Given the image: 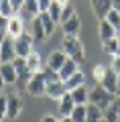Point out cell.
I'll return each instance as SVG.
<instances>
[{
  "label": "cell",
  "mask_w": 120,
  "mask_h": 122,
  "mask_svg": "<svg viewBox=\"0 0 120 122\" xmlns=\"http://www.w3.org/2000/svg\"><path fill=\"white\" fill-rule=\"evenodd\" d=\"M61 49L67 53V57L75 59L77 63H83V43L77 39V35H63Z\"/></svg>",
  "instance_id": "6da1fadb"
},
{
  "label": "cell",
  "mask_w": 120,
  "mask_h": 122,
  "mask_svg": "<svg viewBox=\"0 0 120 122\" xmlns=\"http://www.w3.org/2000/svg\"><path fill=\"white\" fill-rule=\"evenodd\" d=\"M114 100H116V94L108 92L102 83H98L96 87H92V90H90V102H92V104H96L98 108H102V110L110 108V104Z\"/></svg>",
  "instance_id": "7a4b0ae2"
},
{
  "label": "cell",
  "mask_w": 120,
  "mask_h": 122,
  "mask_svg": "<svg viewBox=\"0 0 120 122\" xmlns=\"http://www.w3.org/2000/svg\"><path fill=\"white\" fill-rule=\"evenodd\" d=\"M14 65H16V73H18V79H16L14 86H16L18 90H26L31 77H33V71L26 65V57H16V59H14Z\"/></svg>",
  "instance_id": "3957f363"
},
{
  "label": "cell",
  "mask_w": 120,
  "mask_h": 122,
  "mask_svg": "<svg viewBox=\"0 0 120 122\" xmlns=\"http://www.w3.org/2000/svg\"><path fill=\"white\" fill-rule=\"evenodd\" d=\"M26 92H29L31 96H35V98L47 96V79H45L43 71H35V73H33L29 86H26Z\"/></svg>",
  "instance_id": "277c9868"
},
{
  "label": "cell",
  "mask_w": 120,
  "mask_h": 122,
  "mask_svg": "<svg viewBox=\"0 0 120 122\" xmlns=\"http://www.w3.org/2000/svg\"><path fill=\"white\" fill-rule=\"evenodd\" d=\"M16 41H14V37L6 35L2 37V43H0V59H2V63H6V61H14L16 59Z\"/></svg>",
  "instance_id": "5b68a950"
},
{
  "label": "cell",
  "mask_w": 120,
  "mask_h": 122,
  "mask_svg": "<svg viewBox=\"0 0 120 122\" xmlns=\"http://www.w3.org/2000/svg\"><path fill=\"white\" fill-rule=\"evenodd\" d=\"M16 55L18 57H29L31 53H33V45H35V37L33 33H29V30H25L21 37H16Z\"/></svg>",
  "instance_id": "8992f818"
},
{
  "label": "cell",
  "mask_w": 120,
  "mask_h": 122,
  "mask_svg": "<svg viewBox=\"0 0 120 122\" xmlns=\"http://www.w3.org/2000/svg\"><path fill=\"white\" fill-rule=\"evenodd\" d=\"M0 77H2V83H6V86H10V83H16L18 73H16V65H14V61H6V63H2Z\"/></svg>",
  "instance_id": "52a82bcc"
},
{
  "label": "cell",
  "mask_w": 120,
  "mask_h": 122,
  "mask_svg": "<svg viewBox=\"0 0 120 122\" xmlns=\"http://www.w3.org/2000/svg\"><path fill=\"white\" fill-rule=\"evenodd\" d=\"M39 14H41L39 0H25V4L21 6V16L25 18V20H35Z\"/></svg>",
  "instance_id": "ba28073f"
},
{
  "label": "cell",
  "mask_w": 120,
  "mask_h": 122,
  "mask_svg": "<svg viewBox=\"0 0 120 122\" xmlns=\"http://www.w3.org/2000/svg\"><path fill=\"white\" fill-rule=\"evenodd\" d=\"M92 8H94V14L102 20V18H106L108 12L114 8V0H92Z\"/></svg>",
  "instance_id": "9c48e42d"
},
{
  "label": "cell",
  "mask_w": 120,
  "mask_h": 122,
  "mask_svg": "<svg viewBox=\"0 0 120 122\" xmlns=\"http://www.w3.org/2000/svg\"><path fill=\"white\" fill-rule=\"evenodd\" d=\"M75 100H73V94L71 92H65L63 96H61V100H59V114L61 116H71V112H73V108H75Z\"/></svg>",
  "instance_id": "30bf717a"
},
{
  "label": "cell",
  "mask_w": 120,
  "mask_h": 122,
  "mask_svg": "<svg viewBox=\"0 0 120 122\" xmlns=\"http://www.w3.org/2000/svg\"><path fill=\"white\" fill-rule=\"evenodd\" d=\"M65 92H67V87H65L63 79H57V81H49L47 83V96L51 98V100H61V96H63Z\"/></svg>",
  "instance_id": "8fae6325"
},
{
  "label": "cell",
  "mask_w": 120,
  "mask_h": 122,
  "mask_svg": "<svg viewBox=\"0 0 120 122\" xmlns=\"http://www.w3.org/2000/svg\"><path fill=\"white\" fill-rule=\"evenodd\" d=\"M21 110H22V100L18 96H8V106H6V116L4 118L14 120L21 114Z\"/></svg>",
  "instance_id": "7c38bea8"
},
{
  "label": "cell",
  "mask_w": 120,
  "mask_h": 122,
  "mask_svg": "<svg viewBox=\"0 0 120 122\" xmlns=\"http://www.w3.org/2000/svg\"><path fill=\"white\" fill-rule=\"evenodd\" d=\"M104 87H106L108 92H112V94H116V92H118V73H116L114 69H112V67H108V71H106V75H104V79L102 81Z\"/></svg>",
  "instance_id": "4fadbf2b"
},
{
  "label": "cell",
  "mask_w": 120,
  "mask_h": 122,
  "mask_svg": "<svg viewBox=\"0 0 120 122\" xmlns=\"http://www.w3.org/2000/svg\"><path fill=\"white\" fill-rule=\"evenodd\" d=\"M67 61V53L61 49V51H53L51 55H49V59H47V65L51 67V69H55V71H59L61 67H63V63Z\"/></svg>",
  "instance_id": "5bb4252c"
},
{
  "label": "cell",
  "mask_w": 120,
  "mask_h": 122,
  "mask_svg": "<svg viewBox=\"0 0 120 122\" xmlns=\"http://www.w3.org/2000/svg\"><path fill=\"white\" fill-rule=\"evenodd\" d=\"M22 33H25V18L22 16H10L8 20V35L10 37H21Z\"/></svg>",
  "instance_id": "9a60e30c"
},
{
  "label": "cell",
  "mask_w": 120,
  "mask_h": 122,
  "mask_svg": "<svg viewBox=\"0 0 120 122\" xmlns=\"http://www.w3.org/2000/svg\"><path fill=\"white\" fill-rule=\"evenodd\" d=\"M77 65H79V63H77L75 59L67 57V61H65V63H63V67L59 69V75H61V79H63V81H67V79L71 77V75L75 73V71H79V69H77Z\"/></svg>",
  "instance_id": "2e32d148"
},
{
  "label": "cell",
  "mask_w": 120,
  "mask_h": 122,
  "mask_svg": "<svg viewBox=\"0 0 120 122\" xmlns=\"http://www.w3.org/2000/svg\"><path fill=\"white\" fill-rule=\"evenodd\" d=\"M118 30L108 22V18H102L100 20V41H108V39H114Z\"/></svg>",
  "instance_id": "e0dca14e"
},
{
  "label": "cell",
  "mask_w": 120,
  "mask_h": 122,
  "mask_svg": "<svg viewBox=\"0 0 120 122\" xmlns=\"http://www.w3.org/2000/svg\"><path fill=\"white\" fill-rule=\"evenodd\" d=\"M33 37H35V43H41L43 39H47V30H45V25L43 20H41V16H37L33 20Z\"/></svg>",
  "instance_id": "ac0fdd59"
},
{
  "label": "cell",
  "mask_w": 120,
  "mask_h": 122,
  "mask_svg": "<svg viewBox=\"0 0 120 122\" xmlns=\"http://www.w3.org/2000/svg\"><path fill=\"white\" fill-rule=\"evenodd\" d=\"M61 26H63V35H77L79 33V18H77V14H73L69 20L61 22Z\"/></svg>",
  "instance_id": "d6986e66"
},
{
  "label": "cell",
  "mask_w": 120,
  "mask_h": 122,
  "mask_svg": "<svg viewBox=\"0 0 120 122\" xmlns=\"http://www.w3.org/2000/svg\"><path fill=\"white\" fill-rule=\"evenodd\" d=\"M73 94V100H75V104H88L90 102V90H86V83L79 87H75V90H71Z\"/></svg>",
  "instance_id": "ffe728a7"
},
{
  "label": "cell",
  "mask_w": 120,
  "mask_h": 122,
  "mask_svg": "<svg viewBox=\"0 0 120 122\" xmlns=\"http://www.w3.org/2000/svg\"><path fill=\"white\" fill-rule=\"evenodd\" d=\"M26 65H29V69L33 71V73H35V71H43V69H41V67H43V57L33 51L29 57H26Z\"/></svg>",
  "instance_id": "44dd1931"
},
{
  "label": "cell",
  "mask_w": 120,
  "mask_h": 122,
  "mask_svg": "<svg viewBox=\"0 0 120 122\" xmlns=\"http://www.w3.org/2000/svg\"><path fill=\"white\" fill-rule=\"evenodd\" d=\"M102 118H104V110L90 102V104H88V118H86V122H100Z\"/></svg>",
  "instance_id": "7402d4cb"
},
{
  "label": "cell",
  "mask_w": 120,
  "mask_h": 122,
  "mask_svg": "<svg viewBox=\"0 0 120 122\" xmlns=\"http://www.w3.org/2000/svg\"><path fill=\"white\" fill-rule=\"evenodd\" d=\"M83 83H86V77H83V73H82V71H75V73H73L71 77L65 81V87H67V92H71V90H75V87L83 86Z\"/></svg>",
  "instance_id": "603a6c76"
},
{
  "label": "cell",
  "mask_w": 120,
  "mask_h": 122,
  "mask_svg": "<svg viewBox=\"0 0 120 122\" xmlns=\"http://www.w3.org/2000/svg\"><path fill=\"white\" fill-rule=\"evenodd\" d=\"M102 51L106 53V55H110V57L118 55V37L108 39V41H102Z\"/></svg>",
  "instance_id": "cb8c5ba5"
},
{
  "label": "cell",
  "mask_w": 120,
  "mask_h": 122,
  "mask_svg": "<svg viewBox=\"0 0 120 122\" xmlns=\"http://www.w3.org/2000/svg\"><path fill=\"white\" fill-rule=\"evenodd\" d=\"M71 118H73V122H86V118H88V104H77L75 108H73V112H71Z\"/></svg>",
  "instance_id": "d4e9b609"
},
{
  "label": "cell",
  "mask_w": 120,
  "mask_h": 122,
  "mask_svg": "<svg viewBox=\"0 0 120 122\" xmlns=\"http://www.w3.org/2000/svg\"><path fill=\"white\" fill-rule=\"evenodd\" d=\"M39 16H41V20H43V25H45V30H47V37H51V35H53V30H55V25H57V22L53 20V16L49 14V10H47V12H41Z\"/></svg>",
  "instance_id": "484cf974"
},
{
  "label": "cell",
  "mask_w": 120,
  "mask_h": 122,
  "mask_svg": "<svg viewBox=\"0 0 120 122\" xmlns=\"http://www.w3.org/2000/svg\"><path fill=\"white\" fill-rule=\"evenodd\" d=\"M14 6H12V2L10 0H0V16H4V18H10V16H14Z\"/></svg>",
  "instance_id": "4316f807"
},
{
  "label": "cell",
  "mask_w": 120,
  "mask_h": 122,
  "mask_svg": "<svg viewBox=\"0 0 120 122\" xmlns=\"http://www.w3.org/2000/svg\"><path fill=\"white\" fill-rule=\"evenodd\" d=\"M49 14L53 16V20H55V22H61V14H63V4H61V2H57V0H53V4L49 6Z\"/></svg>",
  "instance_id": "83f0119b"
},
{
  "label": "cell",
  "mask_w": 120,
  "mask_h": 122,
  "mask_svg": "<svg viewBox=\"0 0 120 122\" xmlns=\"http://www.w3.org/2000/svg\"><path fill=\"white\" fill-rule=\"evenodd\" d=\"M106 18H108V22H110V25L114 26L116 30H120V12H118L116 8H112L110 12H108V16H106Z\"/></svg>",
  "instance_id": "f1b7e54d"
},
{
  "label": "cell",
  "mask_w": 120,
  "mask_h": 122,
  "mask_svg": "<svg viewBox=\"0 0 120 122\" xmlns=\"http://www.w3.org/2000/svg\"><path fill=\"white\" fill-rule=\"evenodd\" d=\"M104 118H106L108 122H118V110H116L114 106L110 104V108L104 110Z\"/></svg>",
  "instance_id": "f546056e"
},
{
  "label": "cell",
  "mask_w": 120,
  "mask_h": 122,
  "mask_svg": "<svg viewBox=\"0 0 120 122\" xmlns=\"http://www.w3.org/2000/svg\"><path fill=\"white\" fill-rule=\"evenodd\" d=\"M73 14H75V8H73V4H71V2H69V4H65V6H63V14H61V22L69 20Z\"/></svg>",
  "instance_id": "4dcf8cb0"
},
{
  "label": "cell",
  "mask_w": 120,
  "mask_h": 122,
  "mask_svg": "<svg viewBox=\"0 0 120 122\" xmlns=\"http://www.w3.org/2000/svg\"><path fill=\"white\" fill-rule=\"evenodd\" d=\"M106 71H108V67H104V65H96V67H94V71H92V73H94V77H96V81H98V83L104 79Z\"/></svg>",
  "instance_id": "1f68e13d"
},
{
  "label": "cell",
  "mask_w": 120,
  "mask_h": 122,
  "mask_svg": "<svg viewBox=\"0 0 120 122\" xmlns=\"http://www.w3.org/2000/svg\"><path fill=\"white\" fill-rule=\"evenodd\" d=\"M8 20L10 18H4V16H2V20H0V33H2V37L8 35Z\"/></svg>",
  "instance_id": "d6a6232c"
},
{
  "label": "cell",
  "mask_w": 120,
  "mask_h": 122,
  "mask_svg": "<svg viewBox=\"0 0 120 122\" xmlns=\"http://www.w3.org/2000/svg\"><path fill=\"white\" fill-rule=\"evenodd\" d=\"M51 4H53V0H39V8H41V12H47Z\"/></svg>",
  "instance_id": "836d02e7"
},
{
  "label": "cell",
  "mask_w": 120,
  "mask_h": 122,
  "mask_svg": "<svg viewBox=\"0 0 120 122\" xmlns=\"http://www.w3.org/2000/svg\"><path fill=\"white\" fill-rule=\"evenodd\" d=\"M112 69L116 71V73H120V55H114V59H112Z\"/></svg>",
  "instance_id": "e575fe53"
},
{
  "label": "cell",
  "mask_w": 120,
  "mask_h": 122,
  "mask_svg": "<svg viewBox=\"0 0 120 122\" xmlns=\"http://www.w3.org/2000/svg\"><path fill=\"white\" fill-rule=\"evenodd\" d=\"M12 2V6H14V10H21V6L25 4V0H10Z\"/></svg>",
  "instance_id": "d590c367"
},
{
  "label": "cell",
  "mask_w": 120,
  "mask_h": 122,
  "mask_svg": "<svg viewBox=\"0 0 120 122\" xmlns=\"http://www.w3.org/2000/svg\"><path fill=\"white\" fill-rule=\"evenodd\" d=\"M41 122H61V120H57L55 116H45V118H43Z\"/></svg>",
  "instance_id": "8d00e7d4"
},
{
  "label": "cell",
  "mask_w": 120,
  "mask_h": 122,
  "mask_svg": "<svg viewBox=\"0 0 120 122\" xmlns=\"http://www.w3.org/2000/svg\"><path fill=\"white\" fill-rule=\"evenodd\" d=\"M61 122H73V118L71 116H63V118H61Z\"/></svg>",
  "instance_id": "74e56055"
},
{
  "label": "cell",
  "mask_w": 120,
  "mask_h": 122,
  "mask_svg": "<svg viewBox=\"0 0 120 122\" xmlns=\"http://www.w3.org/2000/svg\"><path fill=\"white\" fill-rule=\"evenodd\" d=\"M114 8L118 10V12H120V0H114Z\"/></svg>",
  "instance_id": "f35d334b"
},
{
  "label": "cell",
  "mask_w": 120,
  "mask_h": 122,
  "mask_svg": "<svg viewBox=\"0 0 120 122\" xmlns=\"http://www.w3.org/2000/svg\"><path fill=\"white\" fill-rule=\"evenodd\" d=\"M116 96H120V73H118V92H116Z\"/></svg>",
  "instance_id": "ab89813d"
},
{
  "label": "cell",
  "mask_w": 120,
  "mask_h": 122,
  "mask_svg": "<svg viewBox=\"0 0 120 122\" xmlns=\"http://www.w3.org/2000/svg\"><path fill=\"white\" fill-rule=\"evenodd\" d=\"M118 55H120V35H118Z\"/></svg>",
  "instance_id": "60d3db41"
},
{
  "label": "cell",
  "mask_w": 120,
  "mask_h": 122,
  "mask_svg": "<svg viewBox=\"0 0 120 122\" xmlns=\"http://www.w3.org/2000/svg\"><path fill=\"white\" fill-rule=\"evenodd\" d=\"M100 122H108V120H106V118H102V120H100Z\"/></svg>",
  "instance_id": "b9f144b4"
}]
</instances>
